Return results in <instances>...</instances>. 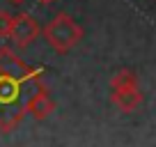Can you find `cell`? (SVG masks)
<instances>
[{"label":"cell","mask_w":156,"mask_h":147,"mask_svg":"<svg viewBox=\"0 0 156 147\" xmlns=\"http://www.w3.org/2000/svg\"><path fill=\"white\" fill-rule=\"evenodd\" d=\"M53 110H55V101L48 97V94H41L39 99H34L32 103H30V108H28V115H32L34 120H46L48 115H53Z\"/></svg>","instance_id":"cell-5"},{"label":"cell","mask_w":156,"mask_h":147,"mask_svg":"<svg viewBox=\"0 0 156 147\" xmlns=\"http://www.w3.org/2000/svg\"><path fill=\"white\" fill-rule=\"evenodd\" d=\"M41 32H44V39L48 41V46L53 51H58V53H69L78 41L83 39V28L69 14L53 16V21H48Z\"/></svg>","instance_id":"cell-2"},{"label":"cell","mask_w":156,"mask_h":147,"mask_svg":"<svg viewBox=\"0 0 156 147\" xmlns=\"http://www.w3.org/2000/svg\"><path fill=\"white\" fill-rule=\"evenodd\" d=\"M41 5H51V2H55V0H39Z\"/></svg>","instance_id":"cell-8"},{"label":"cell","mask_w":156,"mask_h":147,"mask_svg":"<svg viewBox=\"0 0 156 147\" xmlns=\"http://www.w3.org/2000/svg\"><path fill=\"white\" fill-rule=\"evenodd\" d=\"M39 23L32 19L30 14H16L14 16V28H12V34H9V39L12 44L16 46V48H25V46H30L34 39L39 37Z\"/></svg>","instance_id":"cell-3"},{"label":"cell","mask_w":156,"mask_h":147,"mask_svg":"<svg viewBox=\"0 0 156 147\" xmlns=\"http://www.w3.org/2000/svg\"><path fill=\"white\" fill-rule=\"evenodd\" d=\"M12 28H14V16L9 12L0 9V39H5L12 34Z\"/></svg>","instance_id":"cell-7"},{"label":"cell","mask_w":156,"mask_h":147,"mask_svg":"<svg viewBox=\"0 0 156 147\" xmlns=\"http://www.w3.org/2000/svg\"><path fill=\"white\" fill-rule=\"evenodd\" d=\"M110 88L112 90H122V88H138V76L131 71V69H122L117 71L110 81Z\"/></svg>","instance_id":"cell-6"},{"label":"cell","mask_w":156,"mask_h":147,"mask_svg":"<svg viewBox=\"0 0 156 147\" xmlns=\"http://www.w3.org/2000/svg\"><path fill=\"white\" fill-rule=\"evenodd\" d=\"M112 103H115L122 113H133V110L142 103V94H140V90H138V88L112 90Z\"/></svg>","instance_id":"cell-4"},{"label":"cell","mask_w":156,"mask_h":147,"mask_svg":"<svg viewBox=\"0 0 156 147\" xmlns=\"http://www.w3.org/2000/svg\"><path fill=\"white\" fill-rule=\"evenodd\" d=\"M41 94H48V88L39 76L19 78L14 74L0 69V131H14L21 124V120L28 115L30 103Z\"/></svg>","instance_id":"cell-1"}]
</instances>
